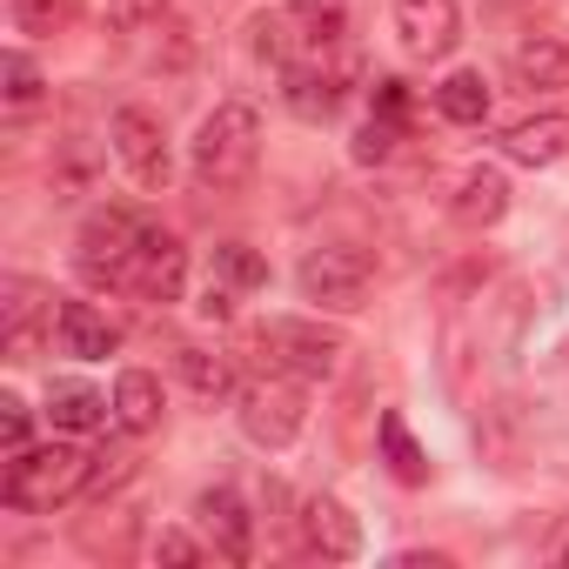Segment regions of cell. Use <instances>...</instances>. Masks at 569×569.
Listing matches in <instances>:
<instances>
[{
	"label": "cell",
	"instance_id": "13",
	"mask_svg": "<svg viewBox=\"0 0 569 569\" xmlns=\"http://www.w3.org/2000/svg\"><path fill=\"white\" fill-rule=\"evenodd\" d=\"M281 81H289L281 94H289V108L302 121H329L342 108V74L322 68V48H316V61H289V68H281Z\"/></svg>",
	"mask_w": 569,
	"mask_h": 569
},
{
	"label": "cell",
	"instance_id": "20",
	"mask_svg": "<svg viewBox=\"0 0 569 569\" xmlns=\"http://www.w3.org/2000/svg\"><path fill=\"white\" fill-rule=\"evenodd\" d=\"M436 108H442L456 128H482V121H489V81L462 68V74H449V81L436 88Z\"/></svg>",
	"mask_w": 569,
	"mask_h": 569
},
{
	"label": "cell",
	"instance_id": "19",
	"mask_svg": "<svg viewBox=\"0 0 569 569\" xmlns=\"http://www.w3.org/2000/svg\"><path fill=\"white\" fill-rule=\"evenodd\" d=\"M48 422H54L61 436H94V429L108 422V402H101L94 389H81V382H61V389L48 396Z\"/></svg>",
	"mask_w": 569,
	"mask_h": 569
},
{
	"label": "cell",
	"instance_id": "29",
	"mask_svg": "<svg viewBox=\"0 0 569 569\" xmlns=\"http://www.w3.org/2000/svg\"><path fill=\"white\" fill-rule=\"evenodd\" d=\"M161 14H168V0H108V21L128 28V34H134V28H154Z\"/></svg>",
	"mask_w": 569,
	"mask_h": 569
},
{
	"label": "cell",
	"instance_id": "9",
	"mask_svg": "<svg viewBox=\"0 0 569 569\" xmlns=\"http://www.w3.org/2000/svg\"><path fill=\"white\" fill-rule=\"evenodd\" d=\"M396 34L416 61H442L462 41V14L456 0H396Z\"/></svg>",
	"mask_w": 569,
	"mask_h": 569
},
{
	"label": "cell",
	"instance_id": "16",
	"mask_svg": "<svg viewBox=\"0 0 569 569\" xmlns=\"http://www.w3.org/2000/svg\"><path fill=\"white\" fill-rule=\"evenodd\" d=\"M456 221L462 228H496L502 214H509V181H502V168H469L462 181H456Z\"/></svg>",
	"mask_w": 569,
	"mask_h": 569
},
{
	"label": "cell",
	"instance_id": "15",
	"mask_svg": "<svg viewBox=\"0 0 569 569\" xmlns=\"http://www.w3.org/2000/svg\"><path fill=\"white\" fill-rule=\"evenodd\" d=\"M509 74L522 88H569V41L562 34H522L509 48Z\"/></svg>",
	"mask_w": 569,
	"mask_h": 569
},
{
	"label": "cell",
	"instance_id": "11",
	"mask_svg": "<svg viewBox=\"0 0 569 569\" xmlns=\"http://www.w3.org/2000/svg\"><path fill=\"white\" fill-rule=\"evenodd\" d=\"M54 336H61V356H74V362H108L121 349V329L94 302H61L54 309Z\"/></svg>",
	"mask_w": 569,
	"mask_h": 569
},
{
	"label": "cell",
	"instance_id": "21",
	"mask_svg": "<svg viewBox=\"0 0 569 569\" xmlns=\"http://www.w3.org/2000/svg\"><path fill=\"white\" fill-rule=\"evenodd\" d=\"M289 21L302 28L309 48H336L349 28V0H289Z\"/></svg>",
	"mask_w": 569,
	"mask_h": 569
},
{
	"label": "cell",
	"instance_id": "1",
	"mask_svg": "<svg viewBox=\"0 0 569 569\" xmlns=\"http://www.w3.org/2000/svg\"><path fill=\"white\" fill-rule=\"evenodd\" d=\"M254 161H261V114H254L248 101H221V108L194 128V141H188V168H194V181L214 188V194L241 188V181L254 174Z\"/></svg>",
	"mask_w": 569,
	"mask_h": 569
},
{
	"label": "cell",
	"instance_id": "6",
	"mask_svg": "<svg viewBox=\"0 0 569 569\" xmlns=\"http://www.w3.org/2000/svg\"><path fill=\"white\" fill-rule=\"evenodd\" d=\"M296 281H302V296H309L316 309H362L369 281H376V261H369V248H356V241H329V248H309V254H302Z\"/></svg>",
	"mask_w": 569,
	"mask_h": 569
},
{
	"label": "cell",
	"instance_id": "14",
	"mask_svg": "<svg viewBox=\"0 0 569 569\" xmlns=\"http://www.w3.org/2000/svg\"><path fill=\"white\" fill-rule=\"evenodd\" d=\"M0 296H8V309H0V349H8V362H34V349H41V336H34L41 289H34L28 274H8V281H0Z\"/></svg>",
	"mask_w": 569,
	"mask_h": 569
},
{
	"label": "cell",
	"instance_id": "18",
	"mask_svg": "<svg viewBox=\"0 0 569 569\" xmlns=\"http://www.w3.org/2000/svg\"><path fill=\"white\" fill-rule=\"evenodd\" d=\"M161 416H168L161 382H154L148 369H121V382H114V422H121L128 436H154Z\"/></svg>",
	"mask_w": 569,
	"mask_h": 569
},
{
	"label": "cell",
	"instance_id": "4",
	"mask_svg": "<svg viewBox=\"0 0 569 569\" xmlns=\"http://www.w3.org/2000/svg\"><path fill=\"white\" fill-rule=\"evenodd\" d=\"M302 422H309V396H302L296 376L268 369V376L241 382V429H248V442H261V449H289V442L302 436Z\"/></svg>",
	"mask_w": 569,
	"mask_h": 569
},
{
	"label": "cell",
	"instance_id": "25",
	"mask_svg": "<svg viewBox=\"0 0 569 569\" xmlns=\"http://www.w3.org/2000/svg\"><path fill=\"white\" fill-rule=\"evenodd\" d=\"M214 274L228 281V289H261V281H268V261H261L248 241H221V248H214Z\"/></svg>",
	"mask_w": 569,
	"mask_h": 569
},
{
	"label": "cell",
	"instance_id": "10",
	"mask_svg": "<svg viewBox=\"0 0 569 569\" xmlns=\"http://www.w3.org/2000/svg\"><path fill=\"white\" fill-rule=\"evenodd\" d=\"M194 516H201V529H208V542H214L221 562H248V556H254V516L241 509L234 489H208V496L194 502Z\"/></svg>",
	"mask_w": 569,
	"mask_h": 569
},
{
	"label": "cell",
	"instance_id": "24",
	"mask_svg": "<svg viewBox=\"0 0 569 569\" xmlns=\"http://www.w3.org/2000/svg\"><path fill=\"white\" fill-rule=\"evenodd\" d=\"M174 376H181L194 396H228V382H234V376H228V362H221V356H208V349H194V342H181V349H174Z\"/></svg>",
	"mask_w": 569,
	"mask_h": 569
},
{
	"label": "cell",
	"instance_id": "23",
	"mask_svg": "<svg viewBox=\"0 0 569 569\" xmlns=\"http://www.w3.org/2000/svg\"><path fill=\"white\" fill-rule=\"evenodd\" d=\"M382 456H389L396 482H429V456L416 449V436H409V422H402L396 409L382 416Z\"/></svg>",
	"mask_w": 569,
	"mask_h": 569
},
{
	"label": "cell",
	"instance_id": "3",
	"mask_svg": "<svg viewBox=\"0 0 569 569\" xmlns=\"http://www.w3.org/2000/svg\"><path fill=\"white\" fill-rule=\"evenodd\" d=\"M254 349H261L268 369L296 376V382H329V376L342 369V356H349V342H342L336 329L302 322V316H274V322H261V329H254Z\"/></svg>",
	"mask_w": 569,
	"mask_h": 569
},
{
	"label": "cell",
	"instance_id": "7",
	"mask_svg": "<svg viewBox=\"0 0 569 569\" xmlns=\"http://www.w3.org/2000/svg\"><path fill=\"white\" fill-rule=\"evenodd\" d=\"M108 141H114V154H121V168L141 181V188H168V134H161V121L148 114V108H114V121H108Z\"/></svg>",
	"mask_w": 569,
	"mask_h": 569
},
{
	"label": "cell",
	"instance_id": "31",
	"mask_svg": "<svg viewBox=\"0 0 569 569\" xmlns=\"http://www.w3.org/2000/svg\"><path fill=\"white\" fill-rule=\"evenodd\" d=\"M194 309H201L208 322H228V316H234V289H228V281H221V274H214V281H208V289H201V302H194Z\"/></svg>",
	"mask_w": 569,
	"mask_h": 569
},
{
	"label": "cell",
	"instance_id": "34",
	"mask_svg": "<svg viewBox=\"0 0 569 569\" xmlns=\"http://www.w3.org/2000/svg\"><path fill=\"white\" fill-rule=\"evenodd\" d=\"M556 562H569V536H562V542H556Z\"/></svg>",
	"mask_w": 569,
	"mask_h": 569
},
{
	"label": "cell",
	"instance_id": "5",
	"mask_svg": "<svg viewBox=\"0 0 569 569\" xmlns=\"http://www.w3.org/2000/svg\"><path fill=\"white\" fill-rule=\"evenodd\" d=\"M141 234H148L141 214H128V208H94V214L81 221V241H74L81 274L94 281V289H128V261H134Z\"/></svg>",
	"mask_w": 569,
	"mask_h": 569
},
{
	"label": "cell",
	"instance_id": "33",
	"mask_svg": "<svg viewBox=\"0 0 569 569\" xmlns=\"http://www.w3.org/2000/svg\"><path fill=\"white\" fill-rule=\"evenodd\" d=\"M402 108H409V94H402V81H382V88H376V114H389V121H402Z\"/></svg>",
	"mask_w": 569,
	"mask_h": 569
},
{
	"label": "cell",
	"instance_id": "17",
	"mask_svg": "<svg viewBox=\"0 0 569 569\" xmlns=\"http://www.w3.org/2000/svg\"><path fill=\"white\" fill-rule=\"evenodd\" d=\"M502 154L522 161V168H549L569 154V114H536V121H516L502 134Z\"/></svg>",
	"mask_w": 569,
	"mask_h": 569
},
{
	"label": "cell",
	"instance_id": "2",
	"mask_svg": "<svg viewBox=\"0 0 569 569\" xmlns=\"http://www.w3.org/2000/svg\"><path fill=\"white\" fill-rule=\"evenodd\" d=\"M94 476V456H81L74 442H41V449H21L8 456V482H0V496H8V509L21 516H48L61 502H74Z\"/></svg>",
	"mask_w": 569,
	"mask_h": 569
},
{
	"label": "cell",
	"instance_id": "32",
	"mask_svg": "<svg viewBox=\"0 0 569 569\" xmlns=\"http://www.w3.org/2000/svg\"><path fill=\"white\" fill-rule=\"evenodd\" d=\"M134 469V456L128 449H108V456H94V476H88V489H108V482H121Z\"/></svg>",
	"mask_w": 569,
	"mask_h": 569
},
{
	"label": "cell",
	"instance_id": "26",
	"mask_svg": "<svg viewBox=\"0 0 569 569\" xmlns=\"http://www.w3.org/2000/svg\"><path fill=\"white\" fill-rule=\"evenodd\" d=\"M0 81H8V108H34L41 101V68L28 54H8L0 61Z\"/></svg>",
	"mask_w": 569,
	"mask_h": 569
},
{
	"label": "cell",
	"instance_id": "22",
	"mask_svg": "<svg viewBox=\"0 0 569 569\" xmlns=\"http://www.w3.org/2000/svg\"><path fill=\"white\" fill-rule=\"evenodd\" d=\"M8 14H14V28H21V34L54 41V34H68V28H74L81 0H8Z\"/></svg>",
	"mask_w": 569,
	"mask_h": 569
},
{
	"label": "cell",
	"instance_id": "8",
	"mask_svg": "<svg viewBox=\"0 0 569 569\" xmlns=\"http://www.w3.org/2000/svg\"><path fill=\"white\" fill-rule=\"evenodd\" d=\"M181 281H188L181 241H174L168 228H148L141 248H134V261H128V296H141V302H174Z\"/></svg>",
	"mask_w": 569,
	"mask_h": 569
},
{
	"label": "cell",
	"instance_id": "30",
	"mask_svg": "<svg viewBox=\"0 0 569 569\" xmlns=\"http://www.w3.org/2000/svg\"><path fill=\"white\" fill-rule=\"evenodd\" d=\"M0 442H8V456L28 449V402L21 396H0Z\"/></svg>",
	"mask_w": 569,
	"mask_h": 569
},
{
	"label": "cell",
	"instance_id": "12",
	"mask_svg": "<svg viewBox=\"0 0 569 569\" xmlns=\"http://www.w3.org/2000/svg\"><path fill=\"white\" fill-rule=\"evenodd\" d=\"M302 542L322 556V562H349L362 549V522L336 502V496H309L302 502Z\"/></svg>",
	"mask_w": 569,
	"mask_h": 569
},
{
	"label": "cell",
	"instance_id": "28",
	"mask_svg": "<svg viewBox=\"0 0 569 569\" xmlns=\"http://www.w3.org/2000/svg\"><path fill=\"white\" fill-rule=\"evenodd\" d=\"M148 549H154V562H174V569H194V562H208V549H201L188 529H161Z\"/></svg>",
	"mask_w": 569,
	"mask_h": 569
},
{
	"label": "cell",
	"instance_id": "27",
	"mask_svg": "<svg viewBox=\"0 0 569 569\" xmlns=\"http://www.w3.org/2000/svg\"><path fill=\"white\" fill-rule=\"evenodd\" d=\"M396 134H402V121H389V114H376L362 134H356V161L362 168H376V161H389L396 154Z\"/></svg>",
	"mask_w": 569,
	"mask_h": 569
}]
</instances>
